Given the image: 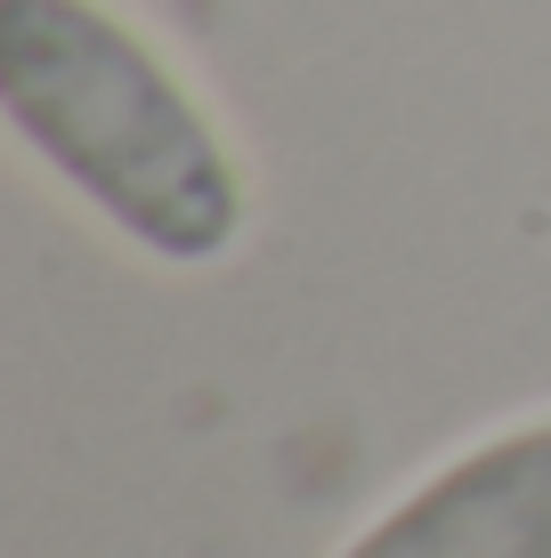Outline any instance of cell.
<instances>
[{"instance_id":"2","label":"cell","mask_w":551,"mask_h":558,"mask_svg":"<svg viewBox=\"0 0 551 558\" xmlns=\"http://www.w3.org/2000/svg\"><path fill=\"white\" fill-rule=\"evenodd\" d=\"M340 558H551V413L430 470Z\"/></svg>"},{"instance_id":"1","label":"cell","mask_w":551,"mask_h":558,"mask_svg":"<svg viewBox=\"0 0 551 558\" xmlns=\"http://www.w3.org/2000/svg\"><path fill=\"white\" fill-rule=\"evenodd\" d=\"M0 113L146 259L212 267L243 243L252 195L219 122L106 0H0Z\"/></svg>"}]
</instances>
